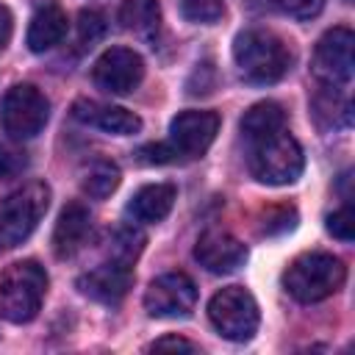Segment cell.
Listing matches in <instances>:
<instances>
[{"mask_svg":"<svg viewBox=\"0 0 355 355\" xmlns=\"http://www.w3.org/2000/svg\"><path fill=\"white\" fill-rule=\"evenodd\" d=\"M233 61L244 80L266 86L280 80L291 67V50L286 42L269 31L252 28L236 36L233 42Z\"/></svg>","mask_w":355,"mask_h":355,"instance_id":"cell-1","label":"cell"},{"mask_svg":"<svg viewBox=\"0 0 355 355\" xmlns=\"http://www.w3.org/2000/svg\"><path fill=\"white\" fill-rule=\"evenodd\" d=\"M347 280V266L330 252H302L283 272V288L297 302H322L333 297Z\"/></svg>","mask_w":355,"mask_h":355,"instance_id":"cell-2","label":"cell"},{"mask_svg":"<svg viewBox=\"0 0 355 355\" xmlns=\"http://www.w3.org/2000/svg\"><path fill=\"white\" fill-rule=\"evenodd\" d=\"M47 291V272L36 261H17L0 277V316L25 324L36 319Z\"/></svg>","mask_w":355,"mask_h":355,"instance_id":"cell-3","label":"cell"},{"mask_svg":"<svg viewBox=\"0 0 355 355\" xmlns=\"http://www.w3.org/2000/svg\"><path fill=\"white\" fill-rule=\"evenodd\" d=\"M50 208V186L42 180L25 183L0 200V252L19 247Z\"/></svg>","mask_w":355,"mask_h":355,"instance_id":"cell-4","label":"cell"},{"mask_svg":"<svg viewBox=\"0 0 355 355\" xmlns=\"http://www.w3.org/2000/svg\"><path fill=\"white\" fill-rule=\"evenodd\" d=\"M247 164H250V172L255 180H261L266 186H286L302 175L305 155H302L300 141L291 133L280 130L269 139L255 141L250 147Z\"/></svg>","mask_w":355,"mask_h":355,"instance_id":"cell-5","label":"cell"},{"mask_svg":"<svg viewBox=\"0 0 355 355\" xmlns=\"http://www.w3.org/2000/svg\"><path fill=\"white\" fill-rule=\"evenodd\" d=\"M208 319L216 333L227 341H247L255 336L261 313L255 297L241 286H227L216 291L208 302Z\"/></svg>","mask_w":355,"mask_h":355,"instance_id":"cell-6","label":"cell"},{"mask_svg":"<svg viewBox=\"0 0 355 355\" xmlns=\"http://www.w3.org/2000/svg\"><path fill=\"white\" fill-rule=\"evenodd\" d=\"M50 119V103L47 97L31 86V83H17L3 94L0 103V125L14 141L33 139L42 133V128Z\"/></svg>","mask_w":355,"mask_h":355,"instance_id":"cell-7","label":"cell"},{"mask_svg":"<svg viewBox=\"0 0 355 355\" xmlns=\"http://www.w3.org/2000/svg\"><path fill=\"white\" fill-rule=\"evenodd\" d=\"M197 305V286L183 272L158 275L144 291V311L155 319H183Z\"/></svg>","mask_w":355,"mask_h":355,"instance_id":"cell-8","label":"cell"},{"mask_svg":"<svg viewBox=\"0 0 355 355\" xmlns=\"http://www.w3.org/2000/svg\"><path fill=\"white\" fill-rule=\"evenodd\" d=\"M355 69V36L349 28H330L313 50V75L327 86H344Z\"/></svg>","mask_w":355,"mask_h":355,"instance_id":"cell-9","label":"cell"},{"mask_svg":"<svg viewBox=\"0 0 355 355\" xmlns=\"http://www.w3.org/2000/svg\"><path fill=\"white\" fill-rule=\"evenodd\" d=\"M97 89L108 94H130L144 78V61L130 47H108L92 67Z\"/></svg>","mask_w":355,"mask_h":355,"instance_id":"cell-10","label":"cell"},{"mask_svg":"<svg viewBox=\"0 0 355 355\" xmlns=\"http://www.w3.org/2000/svg\"><path fill=\"white\" fill-rule=\"evenodd\" d=\"M219 133V116L214 111H183L169 122V144L178 158L202 155Z\"/></svg>","mask_w":355,"mask_h":355,"instance_id":"cell-11","label":"cell"},{"mask_svg":"<svg viewBox=\"0 0 355 355\" xmlns=\"http://www.w3.org/2000/svg\"><path fill=\"white\" fill-rule=\"evenodd\" d=\"M194 258L211 275H230L244 266L247 247L227 230H205L194 244Z\"/></svg>","mask_w":355,"mask_h":355,"instance_id":"cell-12","label":"cell"},{"mask_svg":"<svg viewBox=\"0 0 355 355\" xmlns=\"http://www.w3.org/2000/svg\"><path fill=\"white\" fill-rule=\"evenodd\" d=\"M130 286H133V269L128 263H119V261L100 263V266H94L78 277V291L94 302H103V305L122 302L125 294L130 291Z\"/></svg>","mask_w":355,"mask_h":355,"instance_id":"cell-13","label":"cell"},{"mask_svg":"<svg viewBox=\"0 0 355 355\" xmlns=\"http://www.w3.org/2000/svg\"><path fill=\"white\" fill-rule=\"evenodd\" d=\"M72 116L83 125L100 128V130L114 133V136H133L141 130V119L133 111L119 108V105H103L94 100H78L72 105Z\"/></svg>","mask_w":355,"mask_h":355,"instance_id":"cell-14","label":"cell"},{"mask_svg":"<svg viewBox=\"0 0 355 355\" xmlns=\"http://www.w3.org/2000/svg\"><path fill=\"white\" fill-rule=\"evenodd\" d=\"M92 236V214L86 205L80 202H69L64 205V211L58 214L55 230H53V250L58 258H72L86 239Z\"/></svg>","mask_w":355,"mask_h":355,"instance_id":"cell-15","label":"cell"},{"mask_svg":"<svg viewBox=\"0 0 355 355\" xmlns=\"http://www.w3.org/2000/svg\"><path fill=\"white\" fill-rule=\"evenodd\" d=\"M175 197H178V189H175L172 183H150V186H141V189L128 200V214H130L136 222H141V225L161 222V219H166V214L172 211Z\"/></svg>","mask_w":355,"mask_h":355,"instance_id":"cell-16","label":"cell"},{"mask_svg":"<svg viewBox=\"0 0 355 355\" xmlns=\"http://www.w3.org/2000/svg\"><path fill=\"white\" fill-rule=\"evenodd\" d=\"M64 36H67V14H64L58 6L47 3V6H42V8L31 17L25 42H28V47H31L33 53H44V50L61 44Z\"/></svg>","mask_w":355,"mask_h":355,"instance_id":"cell-17","label":"cell"},{"mask_svg":"<svg viewBox=\"0 0 355 355\" xmlns=\"http://www.w3.org/2000/svg\"><path fill=\"white\" fill-rule=\"evenodd\" d=\"M239 128H241L244 139L250 144H255L261 139H269V136L286 130V111L275 100H261V103H255V105H250L244 111Z\"/></svg>","mask_w":355,"mask_h":355,"instance_id":"cell-18","label":"cell"},{"mask_svg":"<svg viewBox=\"0 0 355 355\" xmlns=\"http://www.w3.org/2000/svg\"><path fill=\"white\" fill-rule=\"evenodd\" d=\"M311 111H313V119H316V125L319 128H344V125H349V119H352V105H349V100L338 92V86H322V92L313 97V103H311Z\"/></svg>","mask_w":355,"mask_h":355,"instance_id":"cell-19","label":"cell"},{"mask_svg":"<svg viewBox=\"0 0 355 355\" xmlns=\"http://www.w3.org/2000/svg\"><path fill=\"white\" fill-rule=\"evenodd\" d=\"M119 22L125 31H133L141 39H153L161 28L158 0H122Z\"/></svg>","mask_w":355,"mask_h":355,"instance_id":"cell-20","label":"cell"},{"mask_svg":"<svg viewBox=\"0 0 355 355\" xmlns=\"http://www.w3.org/2000/svg\"><path fill=\"white\" fill-rule=\"evenodd\" d=\"M116 186H119V166L114 161H94L80 178V189L92 200H105Z\"/></svg>","mask_w":355,"mask_h":355,"instance_id":"cell-21","label":"cell"},{"mask_svg":"<svg viewBox=\"0 0 355 355\" xmlns=\"http://www.w3.org/2000/svg\"><path fill=\"white\" fill-rule=\"evenodd\" d=\"M144 250V233L133 225H122L111 233V241H108V252H111V261H119V263H128L133 266V261L139 258V252Z\"/></svg>","mask_w":355,"mask_h":355,"instance_id":"cell-22","label":"cell"},{"mask_svg":"<svg viewBox=\"0 0 355 355\" xmlns=\"http://www.w3.org/2000/svg\"><path fill=\"white\" fill-rule=\"evenodd\" d=\"M297 225V211L291 205H275V208H266L263 216H261V233L266 236H277V233H286Z\"/></svg>","mask_w":355,"mask_h":355,"instance_id":"cell-23","label":"cell"},{"mask_svg":"<svg viewBox=\"0 0 355 355\" xmlns=\"http://www.w3.org/2000/svg\"><path fill=\"white\" fill-rule=\"evenodd\" d=\"M180 11L189 22L211 25L222 17V0H180Z\"/></svg>","mask_w":355,"mask_h":355,"instance_id":"cell-24","label":"cell"},{"mask_svg":"<svg viewBox=\"0 0 355 355\" xmlns=\"http://www.w3.org/2000/svg\"><path fill=\"white\" fill-rule=\"evenodd\" d=\"M105 17L100 14V11H94V8H83L80 11V17H78V39H80V44H94V42H100L103 36H105Z\"/></svg>","mask_w":355,"mask_h":355,"instance_id":"cell-25","label":"cell"},{"mask_svg":"<svg viewBox=\"0 0 355 355\" xmlns=\"http://www.w3.org/2000/svg\"><path fill=\"white\" fill-rule=\"evenodd\" d=\"M28 169V153L14 144H0V178L11 180Z\"/></svg>","mask_w":355,"mask_h":355,"instance_id":"cell-26","label":"cell"},{"mask_svg":"<svg viewBox=\"0 0 355 355\" xmlns=\"http://www.w3.org/2000/svg\"><path fill=\"white\" fill-rule=\"evenodd\" d=\"M327 230L336 239H341V241H352V236H355V214H352V205L349 202L327 216Z\"/></svg>","mask_w":355,"mask_h":355,"instance_id":"cell-27","label":"cell"},{"mask_svg":"<svg viewBox=\"0 0 355 355\" xmlns=\"http://www.w3.org/2000/svg\"><path fill=\"white\" fill-rule=\"evenodd\" d=\"M136 158H139L141 164H150V166L155 164V166H161V164H175V161H178V153L172 150L169 141H155V144L139 147Z\"/></svg>","mask_w":355,"mask_h":355,"instance_id":"cell-28","label":"cell"},{"mask_svg":"<svg viewBox=\"0 0 355 355\" xmlns=\"http://www.w3.org/2000/svg\"><path fill=\"white\" fill-rule=\"evenodd\" d=\"M275 6L294 19H311L324 8V0H275Z\"/></svg>","mask_w":355,"mask_h":355,"instance_id":"cell-29","label":"cell"},{"mask_svg":"<svg viewBox=\"0 0 355 355\" xmlns=\"http://www.w3.org/2000/svg\"><path fill=\"white\" fill-rule=\"evenodd\" d=\"M205 64L208 61H202V64H197V69L191 72V78H189V94H208L211 89H214V83H216V72H211L208 78H202V72H205Z\"/></svg>","mask_w":355,"mask_h":355,"instance_id":"cell-30","label":"cell"},{"mask_svg":"<svg viewBox=\"0 0 355 355\" xmlns=\"http://www.w3.org/2000/svg\"><path fill=\"white\" fill-rule=\"evenodd\" d=\"M150 349H189V352H194L197 344H191V341L183 338V336H164V338H155V341L150 344Z\"/></svg>","mask_w":355,"mask_h":355,"instance_id":"cell-31","label":"cell"},{"mask_svg":"<svg viewBox=\"0 0 355 355\" xmlns=\"http://www.w3.org/2000/svg\"><path fill=\"white\" fill-rule=\"evenodd\" d=\"M11 31H14V19H11V11L6 6H0V50L8 44L11 39Z\"/></svg>","mask_w":355,"mask_h":355,"instance_id":"cell-32","label":"cell"},{"mask_svg":"<svg viewBox=\"0 0 355 355\" xmlns=\"http://www.w3.org/2000/svg\"><path fill=\"white\" fill-rule=\"evenodd\" d=\"M347 3H352V0H347Z\"/></svg>","mask_w":355,"mask_h":355,"instance_id":"cell-33","label":"cell"}]
</instances>
